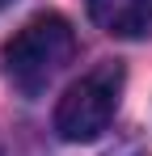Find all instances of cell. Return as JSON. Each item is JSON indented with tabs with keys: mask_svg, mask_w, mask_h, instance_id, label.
I'll return each mask as SVG.
<instances>
[{
	"mask_svg": "<svg viewBox=\"0 0 152 156\" xmlns=\"http://www.w3.org/2000/svg\"><path fill=\"white\" fill-rule=\"evenodd\" d=\"M9 4H13V0H0V9H9Z\"/></svg>",
	"mask_w": 152,
	"mask_h": 156,
	"instance_id": "obj_4",
	"label": "cell"
},
{
	"mask_svg": "<svg viewBox=\"0 0 152 156\" xmlns=\"http://www.w3.org/2000/svg\"><path fill=\"white\" fill-rule=\"evenodd\" d=\"M123 63L106 59L97 68H89L72 89L55 105V131L68 144H89L114 122L118 114V97H123Z\"/></svg>",
	"mask_w": 152,
	"mask_h": 156,
	"instance_id": "obj_2",
	"label": "cell"
},
{
	"mask_svg": "<svg viewBox=\"0 0 152 156\" xmlns=\"http://www.w3.org/2000/svg\"><path fill=\"white\" fill-rule=\"evenodd\" d=\"M76 55V34L59 13H42L34 21H25L9 47H4V72L9 80L21 89L25 97L47 93L51 80L59 76Z\"/></svg>",
	"mask_w": 152,
	"mask_h": 156,
	"instance_id": "obj_1",
	"label": "cell"
},
{
	"mask_svg": "<svg viewBox=\"0 0 152 156\" xmlns=\"http://www.w3.org/2000/svg\"><path fill=\"white\" fill-rule=\"evenodd\" d=\"M89 17L114 38H139L152 30V0H89Z\"/></svg>",
	"mask_w": 152,
	"mask_h": 156,
	"instance_id": "obj_3",
	"label": "cell"
}]
</instances>
